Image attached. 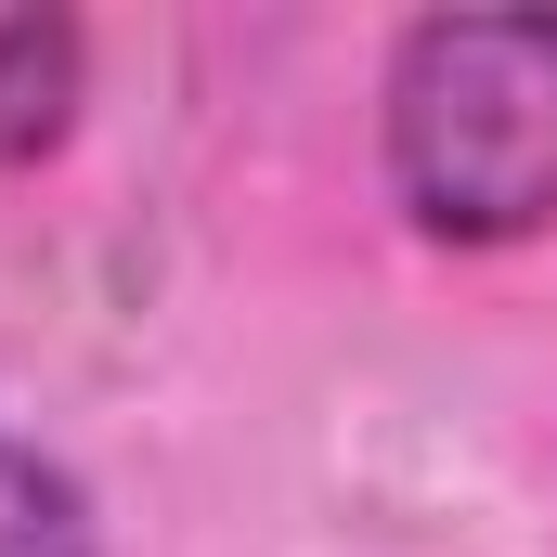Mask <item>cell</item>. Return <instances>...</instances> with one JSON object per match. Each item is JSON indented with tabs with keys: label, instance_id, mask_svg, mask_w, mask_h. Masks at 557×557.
Wrapping results in <instances>:
<instances>
[{
	"label": "cell",
	"instance_id": "cell-1",
	"mask_svg": "<svg viewBox=\"0 0 557 557\" xmlns=\"http://www.w3.org/2000/svg\"><path fill=\"white\" fill-rule=\"evenodd\" d=\"M389 182L454 247L545 234L557 221V13H428V26H403Z\"/></svg>",
	"mask_w": 557,
	"mask_h": 557
},
{
	"label": "cell",
	"instance_id": "cell-2",
	"mask_svg": "<svg viewBox=\"0 0 557 557\" xmlns=\"http://www.w3.org/2000/svg\"><path fill=\"white\" fill-rule=\"evenodd\" d=\"M78 131V13H0V169H39Z\"/></svg>",
	"mask_w": 557,
	"mask_h": 557
},
{
	"label": "cell",
	"instance_id": "cell-3",
	"mask_svg": "<svg viewBox=\"0 0 557 557\" xmlns=\"http://www.w3.org/2000/svg\"><path fill=\"white\" fill-rule=\"evenodd\" d=\"M91 493L39 454V441H13L0 428V557H91Z\"/></svg>",
	"mask_w": 557,
	"mask_h": 557
}]
</instances>
